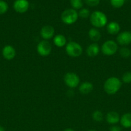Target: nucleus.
Segmentation results:
<instances>
[{
  "instance_id": "f257e3e1",
  "label": "nucleus",
  "mask_w": 131,
  "mask_h": 131,
  "mask_svg": "<svg viewBox=\"0 0 131 131\" xmlns=\"http://www.w3.org/2000/svg\"><path fill=\"white\" fill-rule=\"evenodd\" d=\"M121 81L116 77H111L105 81L104 83V90L109 95L116 93L121 86Z\"/></svg>"
},
{
  "instance_id": "f03ea898",
  "label": "nucleus",
  "mask_w": 131,
  "mask_h": 131,
  "mask_svg": "<svg viewBox=\"0 0 131 131\" xmlns=\"http://www.w3.org/2000/svg\"><path fill=\"white\" fill-rule=\"evenodd\" d=\"M90 22L95 28H102L107 24V17L104 13L95 11L90 15Z\"/></svg>"
},
{
  "instance_id": "7ed1b4c3",
  "label": "nucleus",
  "mask_w": 131,
  "mask_h": 131,
  "mask_svg": "<svg viewBox=\"0 0 131 131\" xmlns=\"http://www.w3.org/2000/svg\"><path fill=\"white\" fill-rule=\"evenodd\" d=\"M78 14L76 10L73 8L66 9L61 14V19L63 23L66 24H74L77 20Z\"/></svg>"
},
{
  "instance_id": "20e7f679",
  "label": "nucleus",
  "mask_w": 131,
  "mask_h": 131,
  "mask_svg": "<svg viewBox=\"0 0 131 131\" xmlns=\"http://www.w3.org/2000/svg\"><path fill=\"white\" fill-rule=\"evenodd\" d=\"M66 51L71 57L77 58L82 54L83 50L79 43L75 42H70L66 45Z\"/></svg>"
},
{
  "instance_id": "39448f33",
  "label": "nucleus",
  "mask_w": 131,
  "mask_h": 131,
  "mask_svg": "<svg viewBox=\"0 0 131 131\" xmlns=\"http://www.w3.org/2000/svg\"><path fill=\"white\" fill-rule=\"evenodd\" d=\"M118 45L114 41L109 40L103 43L101 46V51L106 56H112L118 51Z\"/></svg>"
},
{
  "instance_id": "423d86ee",
  "label": "nucleus",
  "mask_w": 131,
  "mask_h": 131,
  "mask_svg": "<svg viewBox=\"0 0 131 131\" xmlns=\"http://www.w3.org/2000/svg\"><path fill=\"white\" fill-rule=\"evenodd\" d=\"M64 83L68 87L74 88L78 86L80 83V78L77 74L73 72H68L64 77Z\"/></svg>"
},
{
  "instance_id": "0eeeda50",
  "label": "nucleus",
  "mask_w": 131,
  "mask_h": 131,
  "mask_svg": "<svg viewBox=\"0 0 131 131\" xmlns=\"http://www.w3.org/2000/svg\"><path fill=\"white\" fill-rule=\"evenodd\" d=\"M37 52L41 56H47L51 53V43L47 40H42L38 43L37 47Z\"/></svg>"
},
{
  "instance_id": "6e6552de",
  "label": "nucleus",
  "mask_w": 131,
  "mask_h": 131,
  "mask_svg": "<svg viewBox=\"0 0 131 131\" xmlns=\"http://www.w3.org/2000/svg\"><path fill=\"white\" fill-rule=\"evenodd\" d=\"M29 5L27 0H16L14 3V8L17 12L23 14L28 10Z\"/></svg>"
},
{
  "instance_id": "1a4fd4ad",
  "label": "nucleus",
  "mask_w": 131,
  "mask_h": 131,
  "mask_svg": "<svg viewBox=\"0 0 131 131\" xmlns=\"http://www.w3.org/2000/svg\"><path fill=\"white\" fill-rule=\"evenodd\" d=\"M117 42L121 46H128L131 43V32L123 31L117 37Z\"/></svg>"
},
{
  "instance_id": "9d476101",
  "label": "nucleus",
  "mask_w": 131,
  "mask_h": 131,
  "mask_svg": "<svg viewBox=\"0 0 131 131\" xmlns=\"http://www.w3.org/2000/svg\"><path fill=\"white\" fill-rule=\"evenodd\" d=\"M41 35L44 40H48L52 38L55 34L53 27L50 25H46L42 28L41 30Z\"/></svg>"
},
{
  "instance_id": "9b49d317",
  "label": "nucleus",
  "mask_w": 131,
  "mask_h": 131,
  "mask_svg": "<svg viewBox=\"0 0 131 131\" xmlns=\"http://www.w3.org/2000/svg\"><path fill=\"white\" fill-rule=\"evenodd\" d=\"M2 54L3 57L7 60H11L15 56V50L10 45H6L2 50Z\"/></svg>"
},
{
  "instance_id": "f8f14e48",
  "label": "nucleus",
  "mask_w": 131,
  "mask_h": 131,
  "mask_svg": "<svg viewBox=\"0 0 131 131\" xmlns=\"http://www.w3.org/2000/svg\"><path fill=\"white\" fill-rule=\"evenodd\" d=\"M106 120L109 124H116L119 122L120 117L116 111H109L106 115Z\"/></svg>"
},
{
  "instance_id": "ddd939ff",
  "label": "nucleus",
  "mask_w": 131,
  "mask_h": 131,
  "mask_svg": "<svg viewBox=\"0 0 131 131\" xmlns=\"http://www.w3.org/2000/svg\"><path fill=\"white\" fill-rule=\"evenodd\" d=\"M99 51H100V48L98 45L97 43H93L90 44L87 47L86 52L89 57H95L98 54Z\"/></svg>"
},
{
  "instance_id": "4468645a",
  "label": "nucleus",
  "mask_w": 131,
  "mask_h": 131,
  "mask_svg": "<svg viewBox=\"0 0 131 131\" xmlns=\"http://www.w3.org/2000/svg\"><path fill=\"white\" fill-rule=\"evenodd\" d=\"M120 30L119 24L116 22H110L107 26V31L110 35H116Z\"/></svg>"
},
{
  "instance_id": "2eb2a0df",
  "label": "nucleus",
  "mask_w": 131,
  "mask_h": 131,
  "mask_svg": "<svg viewBox=\"0 0 131 131\" xmlns=\"http://www.w3.org/2000/svg\"><path fill=\"white\" fill-rule=\"evenodd\" d=\"M93 90V85L89 82H83L80 85L79 91L82 94H88Z\"/></svg>"
},
{
  "instance_id": "dca6fc26",
  "label": "nucleus",
  "mask_w": 131,
  "mask_h": 131,
  "mask_svg": "<svg viewBox=\"0 0 131 131\" xmlns=\"http://www.w3.org/2000/svg\"><path fill=\"white\" fill-rule=\"evenodd\" d=\"M121 125L125 128L131 127V113H127L120 118Z\"/></svg>"
},
{
  "instance_id": "f3484780",
  "label": "nucleus",
  "mask_w": 131,
  "mask_h": 131,
  "mask_svg": "<svg viewBox=\"0 0 131 131\" xmlns=\"http://www.w3.org/2000/svg\"><path fill=\"white\" fill-rule=\"evenodd\" d=\"M53 43L57 47H62L66 43V38L63 35H57L53 38Z\"/></svg>"
},
{
  "instance_id": "a211bd4d",
  "label": "nucleus",
  "mask_w": 131,
  "mask_h": 131,
  "mask_svg": "<svg viewBox=\"0 0 131 131\" xmlns=\"http://www.w3.org/2000/svg\"><path fill=\"white\" fill-rule=\"evenodd\" d=\"M89 37L93 42H98L101 38V33L96 28H91L89 31Z\"/></svg>"
},
{
  "instance_id": "6ab92c4d",
  "label": "nucleus",
  "mask_w": 131,
  "mask_h": 131,
  "mask_svg": "<svg viewBox=\"0 0 131 131\" xmlns=\"http://www.w3.org/2000/svg\"><path fill=\"white\" fill-rule=\"evenodd\" d=\"M92 118L95 120V122H100L103 120L104 118V115L103 113L100 111L98 110H96V111H94V113H92Z\"/></svg>"
},
{
  "instance_id": "aec40b11",
  "label": "nucleus",
  "mask_w": 131,
  "mask_h": 131,
  "mask_svg": "<svg viewBox=\"0 0 131 131\" xmlns=\"http://www.w3.org/2000/svg\"><path fill=\"white\" fill-rule=\"evenodd\" d=\"M119 54L121 57L127 58L130 56L131 55V51L128 48L125 47H123L120 49L119 50Z\"/></svg>"
},
{
  "instance_id": "412c9836",
  "label": "nucleus",
  "mask_w": 131,
  "mask_h": 131,
  "mask_svg": "<svg viewBox=\"0 0 131 131\" xmlns=\"http://www.w3.org/2000/svg\"><path fill=\"white\" fill-rule=\"evenodd\" d=\"M70 3L73 9H80L83 6L82 0H70Z\"/></svg>"
},
{
  "instance_id": "4be33fe9",
  "label": "nucleus",
  "mask_w": 131,
  "mask_h": 131,
  "mask_svg": "<svg viewBox=\"0 0 131 131\" xmlns=\"http://www.w3.org/2000/svg\"><path fill=\"white\" fill-rule=\"evenodd\" d=\"M8 6L5 1L0 0V15L5 14L7 12Z\"/></svg>"
},
{
  "instance_id": "5701e85b",
  "label": "nucleus",
  "mask_w": 131,
  "mask_h": 131,
  "mask_svg": "<svg viewBox=\"0 0 131 131\" xmlns=\"http://www.w3.org/2000/svg\"><path fill=\"white\" fill-rule=\"evenodd\" d=\"M78 14V16H80V17L83 18V19H86V18H87L90 15V12L87 8H82L80 10Z\"/></svg>"
},
{
  "instance_id": "b1692460",
  "label": "nucleus",
  "mask_w": 131,
  "mask_h": 131,
  "mask_svg": "<svg viewBox=\"0 0 131 131\" xmlns=\"http://www.w3.org/2000/svg\"><path fill=\"white\" fill-rule=\"evenodd\" d=\"M110 3L114 8H120L124 5L125 0H110Z\"/></svg>"
},
{
  "instance_id": "393cba45",
  "label": "nucleus",
  "mask_w": 131,
  "mask_h": 131,
  "mask_svg": "<svg viewBox=\"0 0 131 131\" xmlns=\"http://www.w3.org/2000/svg\"><path fill=\"white\" fill-rule=\"evenodd\" d=\"M122 81L124 83L128 84L131 83V72H125L122 76Z\"/></svg>"
},
{
  "instance_id": "a878e982",
  "label": "nucleus",
  "mask_w": 131,
  "mask_h": 131,
  "mask_svg": "<svg viewBox=\"0 0 131 131\" xmlns=\"http://www.w3.org/2000/svg\"><path fill=\"white\" fill-rule=\"evenodd\" d=\"M84 1L90 6H96L100 3V0H84Z\"/></svg>"
},
{
  "instance_id": "bb28decb",
  "label": "nucleus",
  "mask_w": 131,
  "mask_h": 131,
  "mask_svg": "<svg viewBox=\"0 0 131 131\" xmlns=\"http://www.w3.org/2000/svg\"><path fill=\"white\" fill-rule=\"evenodd\" d=\"M110 131H121V127H119V126H116V125H114V126H112L109 129Z\"/></svg>"
},
{
  "instance_id": "cd10ccee",
  "label": "nucleus",
  "mask_w": 131,
  "mask_h": 131,
  "mask_svg": "<svg viewBox=\"0 0 131 131\" xmlns=\"http://www.w3.org/2000/svg\"><path fill=\"white\" fill-rule=\"evenodd\" d=\"M0 131H5V128L2 126H0Z\"/></svg>"
},
{
  "instance_id": "c85d7f7f",
  "label": "nucleus",
  "mask_w": 131,
  "mask_h": 131,
  "mask_svg": "<svg viewBox=\"0 0 131 131\" xmlns=\"http://www.w3.org/2000/svg\"><path fill=\"white\" fill-rule=\"evenodd\" d=\"M64 131H74V130H73V129H65Z\"/></svg>"
},
{
  "instance_id": "c756f323",
  "label": "nucleus",
  "mask_w": 131,
  "mask_h": 131,
  "mask_svg": "<svg viewBox=\"0 0 131 131\" xmlns=\"http://www.w3.org/2000/svg\"><path fill=\"white\" fill-rule=\"evenodd\" d=\"M88 131H96V130H88Z\"/></svg>"
}]
</instances>
